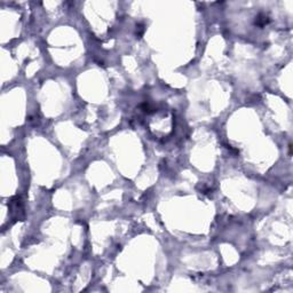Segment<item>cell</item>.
<instances>
[{
    "instance_id": "obj_1",
    "label": "cell",
    "mask_w": 293,
    "mask_h": 293,
    "mask_svg": "<svg viewBox=\"0 0 293 293\" xmlns=\"http://www.w3.org/2000/svg\"><path fill=\"white\" fill-rule=\"evenodd\" d=\"M268 22H269V17H268V16H266V15H262V14H260V15L256 17V24H258V25H260V26L266 25Z\"/></svg>"
}]
</instances>
